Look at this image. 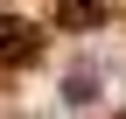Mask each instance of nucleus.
<instances>
[{
    "instance_id": "obj_1",
    "label": "nucleus",
    "mask_w": 126,
    "mask_h": 119,
    "mask_svg": "<svg viewBox=\"0 0 126 119\" xmlns=\"http://www.w3.org/2000/svg\"><path fill=\"white\" fill-rule=\"evenodd\" d=\"M35 49H42V35L28 28V14H0V63H14V70H21Z\"/></svg>"
},
{
    "instance_id": "obj_3",
    "label": "nucleus",
    "mask_w": 126,
    "mask_h": 119,
    "mask_svg": "<svg viewBox=\"0 0 126 119\" xmlns=\"http://www.w3.org/2000/svg\"><path fill=\"white\" fill-rule=\"evenodd\" d=\"M63 98H70V105H91V98H98V70H70V77H63Z\"/></svg>"
},
{
    "instance_id": "obj_2",
    "label": "nucleus",
    "mask_w": 126,
    "mask_h": 119,
    "mask_svg": "<svg viewBox=\"0 0 126 119\" xmlns=\"http://www.w3.org/2000/svg\"><path fill=\"white\" fill-rule=\"evenodd\" d=\"M56 21L63 28H98L105 21V0H56Z\"/></svg>"
}]
</instances>
